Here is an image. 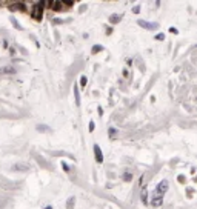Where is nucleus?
I'll use <instances>...</instances> for the list:
<instances>
[{"label":"nucleus","instance_id":"1","mask_svg":"<svg viewBox=\"0 0 197 209\" xmlns=\"http://www.w3.org/2000/svg\"><path fill=\"white\" fill-rule=\"evenodd\" d=\"M29 6H31V16H32L35 20H40V19H42V14H43L45 2H29Z\"/></svg>","mask_w":197,"mask_h":209},{"label":"nucleus","instance_id":"2","mask_svg":"<svg viewBox=\"0 0 197 209\" xmlns=\"http://www.w3.org/2000/svg\"><path fill=\"white\" fill-rule=\"evenodd\" d=\"M46 5L53 11H66L69 6H72V2H65V0H56V2H46Z\"/></svg>","mask_w":197,"mask_h":209},{"label":"nucleus","instance_id":"3","mask_svg":"<svg viewBox=\"0 0 197 209\" xmlns=\"http://www.w3.org/2000/svg\"><path fill=\"white\" fill-rule=\"evenodd\" d=\"M137 23H139L142 28L149 29V31H152V29H157V28H159V25H157V23H149V22H145V20H139Z\"/></svg>","mask_w":197,"mask_h":209},{"label":"nucleus","instance_id":"4","mask_svg":"<svg viewBox=\"0 0 197 209\" xmlns=\"http://www.w3.org/2000/svg\"><path fill=\"white\" fill-rule=\"evenodd\" d=\"M166 191H168V182H166V180H163L159 186H157V194L162 195V194H165Z\"/></svg>","mask_w":197,"mask_h":209},{"label":"nucleus","instance_id":"5","mask_svg":"<svg viewBox=\"0 0 197 209\" xmlns=\"http://www.w3.org/2000/svg\"><path fill=\"white\" fill-rule=\"evenodd\" d=\"M162 203H163V197H162V195H157L155 198H152L151 206H152V207H159V206H162Z\"/></svg>","mask_w":197,"mask_h":209},{"label":"nucleus","instance_id":"6","mask_svg":"<svg viewBox=\"0 0 197 209\" xmlns=\"http://www.w3.org/2000/svg\"><path fill=\"white\" fill-rule=\"evenodd\" d=\"M13 169H14V171H22V172H25V171H29V166L25 164V163H19V164H14V166H13Z\"/></svg>","mask_w":197,"mask_h":209},{"label":"nucleus","instance_id":"7","mask_svg":"<svg viewBox=\"0 0 197 209\" xmlns=\"http://www.w3.org/2000/svg\"><path fill=\"white\" fill-rule=\"evenodd\" d=\"M94 154H96V160H97L99 163H102V161H103V155H102V151H100L99 145H94Z\"/></svg>","mask_w":197,"mask_h":209},{"label":"nucleus","instance_id":"8","mask_svg":"<svg viewBox=\"0 0 197 209\" xmlns=\"http://www.w3.org/2000/svg\"><path fill=\"white\" fill-rule=\"evenodd\" d=\"M16 72V69L13 66H6V68H0V74H13Z\"/></svg>","mask_w":197,"mask_h":209},{"label":"nucleus","instance_id":"9","mask_svg":"<svg viewBox=\"0 0 197 209\" xmlns=\"http://www.w3.org/2000/svg\"><path fill=\"white\" fill-rule=\"evenodd\" d=\"M120 19H122L120 16H117V14H112V16L109 17V22H111V23H119V22H120Z\"/></svg>","mask_w":197,"mask_h":209},{"label":"nucleus","instance_id":"10","mask_svg":"<svg viewBox=\"0 0 197 209\" xmlns=\"http://www.w3.org/2000/svg\"><path fill=\"white\" fill-rule=\"evenodd\" d=\"M74 95H75V105L78 106V105H80V97H78V89H77V86L74 88Z\"/></svg>","mask_w":197,"mask_h":209},{"label":"nucleus","instance_id":"11","mask_svg":"<svg viewBox=\"0 0 197 209\" xmlns=\"http://www.w3.org/2000/svg\"><path fill=\"white\" fill-rule=\"evenodd\" d=\"M102 49H103V48H102L100 45H96V46L93 48V54H97V52H100Z\"/></svg>","mask_w":197,"mask_h":209},{"label":"nucleus","instance_id":"12","mask_svg":"<svg viewBox=\"0 0 197 209\" xmlns=\"http://www.w3.org/2000/svg\"><path fill=\"white\" fill-rule=\"evenodd\" d=\"M131 178H133V175H131L130 172H125V174H123V180H125V182H130Z\"/></svg>","mask_w":197,"mask_h":209},{"label":"nucleus","instance_id":"13","mask_svg":"<svg viewBox=\"0 0 197 209\" xmlns=\"http://www.w3.org/2000/svg\"><path fill=\"white\" fill-rule=\"evenodd\" d=\"M146 195H148V194H146V189H143V191H142V201H143V203H146Z\"/></svg>","mask_w":197,"mask_h":209},{"label":"nucleus","instance_id":"14","mask_svg":"<svg viewBox=\"0 0 197 209\" xmlns=\"http://www.w3.org/2000/svg\"><path fill=\"white\" fill-rule=\"evenodd\" d=\"M72 204H74V198H69V201L66 203V207H68V209H72Z\"/></svg>","mask_w":197,"mask_h":209},{"label":"nucleus","instance_id":"15","mask_svg":"<svg viewBox=\"0 0 197 209\" xmlns=\"http://www.w3.org/2000/svg\"><path fill=\"white\" fill-rule=\"evenodd\" d=\"M155 38H157V40H163V38H165V34H162V32H160V34H157Z\"/></svg>","mask_w":197,"mask_h":209},{"label":"nucleus","instance_id":"16","mask_svg":"<svg viewBox=\"0 0 197 209\" xmlns=\"http://www.w3.org/2000/svg\"><path fill=\"white\" fill-rule=\"evenodd\" d=\"M80 83H82V86H85V85H86V77H85V75L80 78Z\"/></svg>","mask_w":197,"mask_h":209},{"label":"nucleus","instance_id":"17","mask_svg":"<svg viewBox=\"0 0 197 209\" xmlns=\"http://www.w3.org/2000/svg\"><path fill=\"white\" fill-rule=\"evenodd\" d=\"M62 168H63V169H65V171H66V172H68V171H69V168H68V164H66V163H65V161H63V163H62Z\"/></svg>","mask_w":197,"mask_h":209},{"label":"nucleus","instance_id":"18","mask_svg":"<svg viewBox=\"0 0 197 209\" xmlns=\"http://www.w3.org/2000/svg\"><path fill=\"white\" fill-rule=\"evenodd\" d=\"M94 128H96V124H94V123L91 121V123H89V131L93 132V131H94Z\"/></svg>","mask_w":197,"mask_h":209},{"label":"nucleus","instance_id":"19","mask_svg":"<svg viewBox=\"0 0 197 209\" xmlns=\"http://www.w3.org/2000/svg\"><path fill=\"white\" fill-rule=\"evenodd\" d=\"M134 13H136V14L140 13V8H139V6H134Z\"/></svg>","mask_w":197,"mask_h":209},{"label":"nucleus","instance_id":"20","mask_svg":"<svg viewBox=\"0 0 197 209\" xmlns=\"http://www.w3.org/2000/svg\"><path fill=\"white\" fill-rule=\"evenodd\" d=\"M109 134H111V137H114V134H115V129H109Z\"/></svg>","mask_w":197,"mask_h":209},{"label":"nucleus","instance_id":"21","mask_svg":"<svg viewBox=\"0 0 197 209\" xmlns=\"http://www.w3.org/2000/svg\"><path fill=\"white\" fill-rule=\"evenodd\" d=\"M45 209H53V206H46V207H45Z\"/></svg>","mask_w":197,"mask_h":209}]
</instances>
